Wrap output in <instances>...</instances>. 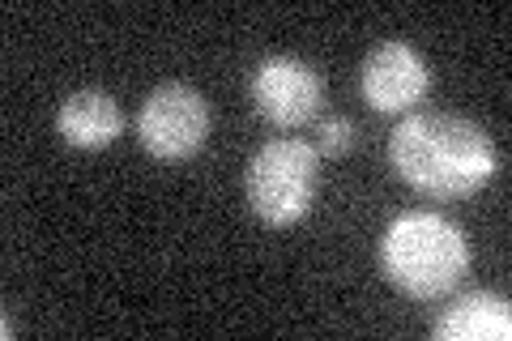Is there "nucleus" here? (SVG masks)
Instances as JSON below:
<instances>
[{
  "label": "nucleus",
  "mask_w": 512,
  "mask_h": 341,
  "mask_svg": "<svg viewBox=\"0 0 512 341\" xmlns=\"http://www.w3.org/2000/svg\"><path fill=\"white\" fill-rule=\"evenodd\" d=\"M320 188V154L299 137H278L248 158L244 192L265 226H295L308 218Z\"/></svg>",
  "instance_id": "7ed1b4c3"
},
{
  "label": "nucleus",
  "mask_w": 512,
  "mask_h": 341,
  "mask_svg": "<svg viewBox=\"0 0 512 341\" xmlns=\"http://www.w3.org/2000/svg\"><path fill=\"white\" fill-rule=\"evenodd\" d=\"M389 162L427 201H466L500 171L495 141L457 111H410L389 137Z\"/></svg>",
  "instance_id": "f257e3e1"
},
{
  "label": "nucleus",
  "mask_w": 512,
  "mask_h": 341,
  "mask_svg": "<svg viewBox=\"0 0 512 341\" xmlns=\"http://www.w3.org/2000/svg\"><path fill=\"white\" fill-rule=\"evenodd\" d=\"M124 128V111L107 90H73L56 111V133L73 150H107Z\"/></svg>",
  "instance_id": "0eeeda50"
},
{
  "label": "nucleus",
  "mask_w": 512,
  "mask_h": 341,
  "mask_svg": "<svg viewBox=\"0 0 512 341\" xmlns=\"http://www.w3.org/2000/svg\"><path fill=\"white\" fill-rule=\"evenodd\" d=\"M210 103L201 90H192L188 81H167L146 94V103L137 111V137L141 150L158 162H188L201 154V145L210 141Z\"/></svg>",
  "instance_id": "20e7f679"
},
{
  "label": "nucleus",
  "mask_w": 512,
  "mask_h": 341,
  "mask_svg": "<svg viewBox=\"0 0 512 341\" xmlns=\"http://www.w3.org/2000/svg\"><path fill=\"white\" fill-rule=\"evenodd\" d=\"M380 269L406 299L436 303L466 282L470 239L448 218L427 214V209H410V214H397L389 231H384Z\"/></svg>",
  "instance_id": "f03ea898"
},
{
  "label": "nucleus",
  "mask_w": 512,
  "mask_h": 341,
  "mask_svg": "<svg viewBox=\"0 0 512 341\" xmlns=\"http://www.w3.org/2000/svg\"><path fill=\"white\" fill-rule=\"evenodd\" d=\"M431 90V64L419 56V47L402 39H384L367 52L359 69V94L363 103L380 116H410Z\"/></svg>",
  "instance_id": "423d86ee"
},
{
  "label": "nucleus",
  "mask_w": 512,
  "mask_h": 341,
  "mask_svg": "<svg viewBox=\"0 0 512 341\" xmlns=\"http://www.w3.org/2000/svg\"><path fill=\"white\" fill-rule=\"evenodd\" d=\"M355 124H350V116H325L316 128V154H325V158H342L355 150Z\"/></svg>",
  "instance_id": "1a4fd4ad"
},
{
  "label": "nucleus",
  "mask_w": 512,
  "mask_h": 341,
  "mask_svg": "<svg viewBox=\"0 0 512 341\" xmlns=\"http://www.w3.org/2000/svg\"><path fill=\"white\" fill-rule=\"evenodd\" d=\"M436 341H508L512 337V303L495 290H470L444 307L431 324Z\"/></svg>",
  "instance_id": "6e6552de"
},
{
  "label": "nucleus",
  "mask_w": 512,
  "mask_h": 341,
  "mask_svg": "<svg viewBox=\"0 0 512 341\" xmlns=\"http://www.w3.org/2000/svg\"><path fill=\"white\" fill-rule=\"evenodd\" d=\"M252 107L265 124L295 133V128L312 124L325 103V77H320L308 60L299 56H269L256 64L252 73Z\"/></svg>",
  "instance_id": "39448f33"
}]
</instances>
